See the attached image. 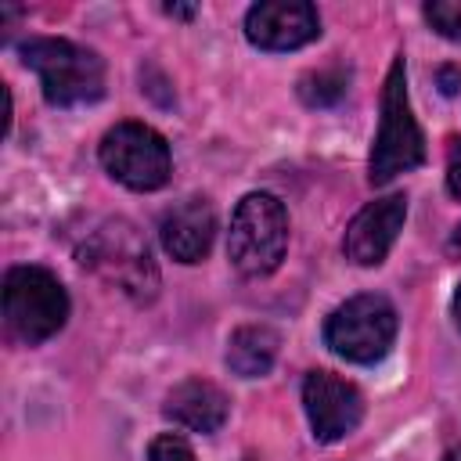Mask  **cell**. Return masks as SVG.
<instances>
[{"label": "cell", "instance_id": "5", "mask_svg": "<svg viewBox=\"0 0 461 461\" xmlns=\"http://www.w3.org/2000/svg\"><path fill=\"white\" fill-rule=\"evenodd\" d=\"M4 317L14 339L36 346L61 331L68 317V295L50 270L14 267L4 277Z\"/></svg>", "mask_w": 461, "mask_h": 461}, {"label": "cell", "instance_id": "16", "mask_svg": "<svg viewBox=\"0 0 461 461\" xmlns=\"http://www.w3.org/2000/svg\"><path fill=\"white\" fill-rule=\"evenodd\" d=\"M148 461H194V450H191V443H187L184 436L166 432V436H155V439H151Z\"/></svg>", "mask_w": 461, "mask_h": 461}, {"label": "cell", "instance_id": "10", "mask_svg": "<svg viewBox=\"0 0 461 461\" xmlns=\"http://www.w3.org/2000/svg\"><path fill=\"white\" fill-rule=\"evenodd\" d=\"M403 220H407V198L403 194H385V198L364 205L342 238L346 259L357 267H378L385 259V252L393 249Z\"/></svg>", "mask_w": 461, "mask_h": 461}, {"label": "cell", "instance_id": "9", "mask_svg": "<svg viewBox=\"0 0 461 461\" xmlns=\"http://www.w3.org/2000/svg\"><path fill=\"white\" fill-rule=\"evenodd\" d=\"M245 36L259 50H295L321 36V18L303 0H263L249 7Z\"/></svg>", "mask_w": 461, "mask_h": 461}, {"label": "cell", "instance_id": "8", "mask_svg": "<svg viewBox=\"0 0 461 461\" xmlns=\"http://www.w3.org/2000/svg\"><path fill=\"white\" fill-rule=\"evenodd\" d=\"M303 407H306L313 439H321V443L346 439L364 418L360 389L331 371H310L303 378Z\"/></svg>", "mask_w": 461, "mask_h": 461}, {"label": "cell", "instance_id": "12", "mask_svg": "<svg viewBox=\"0 0 461 461\" xmlns=\"http://www.w3.org/2000/svg\"><path fill=\"white\" fill-rule=\"evenodd\" d=\"M162 414L191 432H216L227 421V396L205 378H187L169 389Z\"/></svg>", "mask_w": 461, "mask_h": 461}, {"label": "cell", "instance_id": "7", "mask_svg": "<svg viewBox=\"0 0 461 461\" xmlns=\"http://www.w3.org/2000/svg\"><path fill=\"white\" fill-rule=\"evenodd\" d=\"M101 166L130 191H155L169 180V144L144 122H115L101 137Z\"/></svg>", "mask_w": 461, "mask_h": 461}, {"label": "cell", "instance_id": "1", "mask_svg": "<svg viewBox=\"0 0 461 461\" xmlns=\"http://www.w3.org/2000/svg\"><path fill=\"white\" fill-rule=\"evenodd\" d=\"M18 54L40 76L43 97L54 108L90 104L104 94V61L72 40L32 36L18 47Z\"/></svg>", "mask_w": 461, "mask_h": 461}, {"label": "cell", "instance_id": "21", "mask_svg": "<svg viewBox=\"0 0 461 461\" xmlns=\"http://www.w3.org/2000/svg\"><path fill=\"white\" fill-rule=\"evenodd\" d=\"M443 461H461V447H454V450H450V454H447Z\"/></svg>", "mask_w": 461, "mask_h": 461}, {"label": "cell", "instance_id": "20", "mask_svg": "<svg viewBox=\"0 0 461 461\" xmlns=\"http://www.w3.org/2000/svg\"><path fill=\"white\" fill-rule=\"evenodd\" d=\"M454 321H457V324H461V288H457V292H454Z\"/></svg>", "mask_w": 461, "mask_h": 461}, {"label": "cell", "instance_id": "11", "mask_svg": "<svg viewBox=\"0 0 461 461\" xmlns=\"http://www.w3.org/2000/svg\"><path fill=\"white\" fill-rule=\"evenodd\" d=\"M162 249L176 259V263H198L209 256L212 238H216V216L212 205L205 198H187L180 205H173L162 216Z\"/></svg>", "mask_w": 461, "mask_h": 461}, {"label": "cell", "instance_id": "14", "mask_svg": "<svg viewBox=\"0 0 461 461\" xmlns=\"http://www.w3.org/2000/svg\"><path fill=\"white\" fill-rule=\"evenodd\" d=\"M346 83H349V72L342 65L317 68V72H310V76L299 79V97L310 108H328V104H335V101L346 97Z\"/></svg>", "mask_w": 461, "mask_h": 461}, {"label": "cell", "instance_id": "4", "mask_svg": "<svg viewBox=\"0 0 461 461\" xmlns=\"http://www.w3.org/2000/svg\"><path fill=\"white\" fill-rule=\"evenodd\" d=\"M83 267H90L97 277H104L112 288L126 292L137 303H148L158 288V270L151 263L148 241L130 220H108L101 223L86 245H83Z\"/></svg>", "mask_w": 461, "mask_h": 461}, {"label": "cell", "instance_id": "2", "mask_svg": "<svg viewBox=\"0 0 461 461\" xmlns=\"http://www.w3.org/2000/svg\"><path fill=\"white\" fill-rule=\"evenodd\" d=\"M425 162V137L411 115V101H407V68L403 58H396L389 65L385 76V90H382V119H378V133H375V148H371V162H367V176L371 184H389L400 173H411Z\"/></svg>", "mask_w": 461, "mask_h": 461}, {"label": "cell", "instance_id": "13", "mask_svg": "<svg viewBox=\"0 0 461 461\" xmlns=\"http://www.w3.org/2000/svg\"><path fill=\"white\" fill-rule=\"evenodd\" d=\"M277 357V331L267 324H245L227 342V367L241 378H259Z\"/></svg>", "mask_w": 461, "mask_h": 461}, {"label": "cell", "instance_id": "6", "mask_svg": "<svg viewBox=\"0 0 461 461\" xmlns=\"http://www.w3.org/2000/svg\"><path fill=\"white\" fill-rule=\"evenodd\" d=\"M396 339V310L385 295H353L324 321V342L335 357L353 364H375Z\"/></svg>", "mask_w": 461, "mask_h": 461}, {"label": "cell", "instance_id": "3", "mask_svg": "<svg viewBox=\"0 0 461 461\" xmlns=\"http://www.w3.org/2000/svg\"><path fill=\"white\" fill-rule=\"evenodd\" d=\"M285 249H288L285 205L267 191L245 194L230 216V234H227L230 267L241 277H267L285 259Z\"/></svg>", "mask_w": 461, "mask_h": 461}, {"label": "cell", "instance_id": "17", "mask_svg": "<svg viewBox=\"0 0 461 461\" xmlns=\"http://www.w3.org/2000/svg\"><path fill=\"white\" fill-rule=\"evenodd\" d=\"M447 187L454 198H461V140H450V155H447Z\"/></svg>", "mask_w": 461, "mask_h": 461}, {"label": "cell", "instance_id": "15", "mask_svg": "<svg viewBox=\"0 0 461 461\" xmlns=\"http://www.w3.org/2000/svg\"><path fill=\"white\" fill-rule=\"evenodd\" d=\"M425 22L439 36L461 43V0H432V4H425Z\"/></svg>", "mask_w": 461, "mask_h": 461}, {"label": "cell", "instance_id": "19", "mask_svg": "<svg viewBox=\"0 0 461 461\" xmlns=\"http://www.w3.org/2000/svg\"><path fill=\"white\" fill-rule=\"evenodd\" d=\"M439 76H443V83H447L443 90H447V94H454V90H457V86H454V72H450V68H443Z\"/></svg>", "mask_w": 461, "mask_h": 461}, {"label": "cell", "instance_id": "18", "mask_svg": "<svg viewBox=\"0 0 461 461\" xmlns=\"http://www.w3.org/2000/svg\"><path fill=\"white\" fill-rule=\"evenodd\" d=\"M447 252H450L454 259H461V227L450 234V241H447Z\"/></svg>", "mask_w": 461, "mask_h": 461}]
</instances>
